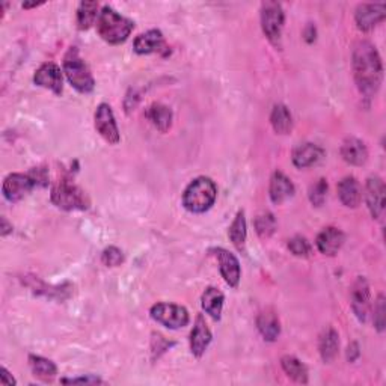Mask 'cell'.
<instances>
[{
  "instance_id": "cell-14",
  "label": "cell",
  "mask_w": 386,
  "mask_h": 386,
  "mask_svg": "<svg viewBox=\"0 0 386 386\" xmlns=\"http://www.w3.org/2000/svg\"><path fill=\"white\" fill-rule=\"evenodd\" d=\"M365 200L373 219L380 218L385 210V183L380 177L373 175L367 180Z\"/></svg>"
},
{
  "instance_id": "cell-29",
  "label": "cell",
  "mask_w": 386,
  "mask_h": 386,
  "mask_svg": "<svg viewBox=\"0 0 386 386\" xmlns=\"http://www.w3.org/2000/svg\"><path fill=\"white\" fill-rule=\"evenodd\" d=\"M98 3L97 2H80L77 8V26L80 30H88L98 20Z\"/></svg>"
},
{
  "instance_id": "cell-21",
  "label": "cell",
  "mask_w": 386,
  "mask_h": 386,
  "mask_svg": "<svg viewBox=\"0 0 386 386\" xmlns=\"http://www.w3.org/2000/svg\"><path fill=\"white\" fill-rule=\"evenodd\" d=\"M165 47V38H163L162 32L157 29H151L141 34L136 39L133 48L137 55H150L163 50Z\"/></svg>"
},
{
  "instance_id": "cell-12",
  "label": "cell",
  "mask_w": 386,
  "mask_h": 386,
  "mask_svg": "<svg viewBox=\"0 0 386 386\" xmlns=\"http://www.w3.org/2000/svg\"><path fill=\"white\" fill-rule=\"evenodd\" d=\"M215 255L219 261V267H220V273L222 278L225 279V282L235 289L237 285L240 282V276H242V270H240V262L237 260V257L234 253H231L229 251L224 249V248H216L213 249Z\"/></svg>"
},
{
  "instance_id": "cell-42",
  "label": "cell",
  "mask_w": 386,
  "mask_h": 386,
  "mask_svg": "<svg viewBox=\"0 0 386 386\" xmlns=\"http://www.w3.org/2000/svg\"><path fill=\"white\" fill-rule=\"evenodd\" d=\"M39 5H43V3H23V8H26V10H29V8H37Z\"/></svg>"
},
{
  "instance_id": "cell-17",
  "label": "cell",
  "mask_w": 386,
  "mask_h": 386,
  "mask_svg": "<svg viewBox=\"0 0 386 386\" xmlns=\"http://www.w3.org/2000/svg\"><path fill=\"white\" fill-rule=\"evenodd\" d=\"M269 193H270V200H272L273 204L281 205L285 201L293 198L294 184L291 183V180L284 174V172L276 171L272 175V180H270Z\"/></svg>"
},
{
  "instance_id": "cell-1",
  "label": "cell",
  "mask_w": 386,
  "mask_h": 386,
  "mask_svg": "<svg viewBox=\"0 0 386 386\" xmlns=\"http://www.w3.org/2000/svg\"><path fill=\"white\" fill-rule=\"evenodd\" d=\"M353 76L359 93L365 98H373L380 89L383 65L376 47L368 41H359L351 55Z\"/></svg>"
},
{
  "instance_id": "cell-33",
  "label": "cell",
  "mask_w": 386,
  "mask_h": 386,
  "mask_svg": "<svg viewBox=\"0 0 386 386\" xmlns=\"http://www.w3.org/2000/svg\"><path fill=\"white\" fill-rule=\"evenodd\" d=\"M289 249L293 255L300 258H308L311 255V244L302 235H296L289 240Z\"/></svg>"
},
{
  "instance_id": "cell-13",
  "label": "cell",
  "mask_w": 386,
  "mask_h": 386,
  "mask_svg": "<svg viewBox=\"0 0 386 386\" xmlns=\"http://www.w3.org/2000/svg\"><path fill=\"white\" fill-rule=\"evenodd\" d=\"M34 81H35V85H38L41 88L50 89V91L56 95L62 94V89H64L62 73H61V68L57 67L55 62H46L41 65L35 73Z\"/></svg>"
},
{
  "instance_id": "cell-10",
  "label": "cell",
  "mask_w": 386,
  "mask_h": 386,
  "mask_svg": "<svg viewBox=\"0 0 386 386\" xmlns=\"http://www.w3.org/2000/svg\"><path fill=\"white\" fill-rule=\"evenodd\" d=\"M34 187L37 186L29 174H10L3 180L2 192L10 202H19L29 195Z\"/></svg>"
},
{
  "instance_id": "cell-26",
  "label": "cell",
  "mask_w": 386,
  "mask_h": 386,
  "mask_svg": "<svg viewBox=\"0 0 386 386\" xmlns=\"http://www.w3.org/2000/svg\"><path fill=\"white\" fill-rule=\"evenodd\" d=\"M270 122H272L273 130L279 135H289L293 130L291 113L284 104L273 106L272 115H270Z\"/></svg>"
},
{
  "instance_id": "cell-11",
  "label": "cell",
  "mask_w": 386,
  "mask_h": 386,
  "mask_svg": "<svg viewBox=\"0 0 386 386\" xmlns=\"http://www.w3.org/2000/svg\"><path fill=\"white\" fill-rule=\"evenodd\" d=\"M385 3H360L356 8L355 21L359 30L369 32L385 20Z\"/></svg>"
},
{
  "instance_id": "cell-15",
  "label": "cell",
  "mask_w": 386,
  "mask_h": 386,
  "mask_svg": "<svg viewBox=\"0 0 386 386\" xmlns=\"http://www.w3.org/2000/svg\"><path fill=\"white\" fill-rule=\"evenodd\" d=\"M344 240H346V235H344L341 229L335 226H327L317 235L316 244L317 249L322 252L323 255L334 257L342 248Z\"/></svg>"
},
{
  "instance_id": "cell-18",
  "label": "cell",
  "mask_w": 386,
  "mask_h": 386,
  "mask_svg": "<svg viewBox=\"0 0 386 386\" xmlns=\"http://www.w3.org/2000/svg\"><path fill=\"white\" fill-rule=\"evenodd\" d=\"M341 157L353 166H363L368 160L365 144L358 137H347L341 145Z\"/></svg>"
},
{
  "instance_id": "cell-2",
  "label": "cell",
  "mask_w": 386,
  "mask_h": 386,
  "mask_svg": "<svg viewBox=\"0 0 386 386\" xmlns=\"http://www.w3.org/2000/svg\"><path fill=\"white\" fill-rule=\"evenodd\" d=\"M135 23L113 10L112 6H103L97 20V30L109 44H121L130 37Z\"/></svg>"
},
{
  "instance_id": "cell-8",
  "label": "cell",
  "mask_w": 386,
  "mask_h": 386,
  "mask_svg": "<svg viewBox=\"0 0 386 386\" xmlns=\"http://www.w3.org/2000/svg\"><path fill=\"white\" fill-rule=\"evenodd\" d=\"M350 300L353 313H355L359 322L365 323L369 316V309H371V294H369V285L364 276H359L355 284L351 285Z\"/></svg>"
},
{
  "instance_id": "cell-6",
  "label": "cell",
  "mask_w": 386,
  "mask_h": 386,
  "mask_svg": "<svg viewBox=\"0 0 386 386\" xmlns=\"http://www.w3.org/2000/svg\"><path fill=\"white\" fill-rule=\"evenodd\" d=\"M285 14L281 3L264 2L261 5V28L267 39L273 46H281V35L284 28Z\"/></svg>"
},
{
  "instance_id": "cell-34",
  "label": "cell",
  "mask_w": 386,
  "mask_h": 386,
  "mask_svg": "<svg viewBox=\"0 0 386 386\" xmlns=\"http://www.w3.org/2000/svg\"><path fill=\"white\" fill-rule=\"evenodd\" d=\"M102 261L103 264L108 267H118L121 266V262L124 261V253H122V251L118 249L117 246H109V248L103 251Z\"/></svg>"
},
{
  "instance_id": "cell-27",
  "label": "cell",
  "mask_w": 386,
  "mask_h": 386,
  "mask_svg": "<svg viewBox=\"0 0 386 386\" xmlns=\"http://www.w3.org/2000/svg\"><path fill=\"white\" fill-rule=\"evenodd\" d=\"M29 365L32 373H34L37 377L43 380H52L57 374V367L53 363V360L43 358V356H37V355H30L29 356Z\"/></svg>"
},
{
  "instance_id": "cell-19",
  "label": "cell",
  "mask_w": 386,
  "mask_h": 386,
  "mask_svg": "<svg viewBox=\"0 0 386 386\" xmlns=\"http://www.w3.org/2000/svg\"><path fill=\"white\" fill-rule=\"evenodd\" d=\"M325 151L316 144H300L296 150L293 151V163L296 168L305 169L316 165V163L323 157Z\"/></svg>"
},
{
  "instance_id": "cell-24",
  "label": "cell",
  "mask_w": 386,
  "mask_h": 386,
  "mask_svg": "<svg viewBox=\"0 0 386 386\" xmlns=\"http://www.w3.org/2000/svg\"><path fill=\"white\" fill-rule=\"evenodd\" d=\"M224 302H225L224 293L215 289V287H209V289L202 293V298H201L202 309L213 320H220L222 309H224Z\"/></svg>"
},
{
  "instance_id": "cell-36",
  "label": "cell",
  "mask_w": 386,
  "mask_h": 386,
  "mask_svg": "<svg viewBox=\"0 0 386 386\" xmlns=\"http://www.w3.org/2000/svg\"><path fill=\"white\" fill-rule=\"evenodd\" d=\"M29 175L34 180L35 186H41L44 187L48 184V174H47V169L44 168H35L29 172Z\"/></svg>"
},
{
  "instance_id": "cell-9",
  "label": "cell",
  "mask_w": 386,
  "mask_h": 386,
  "mask_svg": "<svg viewBox=\"0 0 386 386\" xmlns=\"http://www.w3.org/2000/svg\"><path fill=\"white\" fill-rule=\"evenodd\" d=\"M95 128L106 142L117 145L121 141L119 130L115 121L112 108L108 103H102L95 112Z\"/></svg>"
},
{
  "instance_id": "cell-28",
  "label": "cell",
  "mask_w": 386,
  "mask_h": 386,
  "mask_svg": "<svg viewBox=\"0 0 386 386\" xmlns=\"http://www.w3.org/2000/svg\"><path fill=\"white\" fill-rule=\"evenodd\" d=\"M281 365L285 374L293 379L294 382L305 385L308 383V368L303 365L298 358L287 355L281 359Z\"/></svg>"
},
{
  "instance_id": "cell-38",
  "label": "cell",
  "mask_w": 386,
  "mask_h": 386,
  "mask_svg": "<svg viewBox=\"0 0 386 386\" xmlns=\"http://www.w3.org/2000/svg\"><path fill=\"white\" fill-rule=\"evenodd\" d=\"M360 351H359V346L358 342H351L350 346L347 347V359L349 363H355V360L359 358Z\"/></svg>"
},
{
  "instance_id": "cell-5",
  "label": "cell",
  "mask_w": 386,
  "mask_h": 386,
  "mask_svg": "<svg viewBox=\"0 0 386 386\" xmlns=\"http://www.w3.org/2000/svg\"><path fill=\"white\" fill-rule=\"evenodd\" d=\"M52 202L57 209L67 211L86 210L89 207L86 193L67 178H61L52 187Z\"/></svg>"
},
{
  "instance_id": "cell-30",
  "label": "cell",
  "mask_w": 386,
  "mask_h": 386,
  "mask_svg": "<svg viewBox=\"0 0 386 386\" xmlns=\"http://www.w3.org/2000/svg\"><path fill=\"white\" fill-rule=\"evenodd\" d=\"M228 235H229V239H231L233 244L235 246L237 249L242 251L244 248V242H246V235H248V229H246V218H244L243 210L235 215L231 226H229Z\"/></svg>"
},
{
  "instance_id": "cell-41",
  "label": "cell",
  "mask_w": 386,
  "mask_h": 386,
  "mask_svg": "<svg viewBox=\"0 0 386 386\" xmlns=\"http://www.w3.org/2000/svg\"><path fill=\"white\" fill-rule=\"evenodd\" d=\"M305 35H307V41H308V43H313V41L316 39V28L313 26V24H311V26L307 28Z\"/></svg>"
},
{
  "instance_id": "cell-35",
  "label": "cell",
  "mask_w": 386,
  "mask_h": 386,
  "mask_svg": "<svg viewBox=\"0 0 386 386\" xmlns=\"http://www.w3.org/2000/svg\"><path fill=\"white\" fill-rule=\"evenodd\" d=\"M385 296L379 294L374 305V326L379 332L385 331Z\"/></svg>"
},
{
  "instance_id": "cell-16",
  "label": "cell",
  "mask_w": 386,
  "mask_h": 386,
  "mask_svg": "<svg viewBox=\"0 0 386 386\" xmlns=\"http://www.w3.org/2000/svg\"><path fill=\"white\" fill-rule=\"evenodd\" d=\"M211 331L205 323V318L200 314L196 316L195 326L191 334V350L195 358H202V355L207 351L211 342Z\"/></svg>"
},
{
  "instance_id": "cell-22",
  "label": "cell",
  "mask_w": 386,
  "mask_h": 386,
  "mask_svg": "<svg viewBox=\"0 0 386 386\" xmlns=\"http://www.w3.org/2000/svg\"><path fill=\"white\" fill-rule=\"evenodd\" d=\"M318 350L320 356L325 360V364H331L338 356L340 350V335L334 327H327L323 331L322 336H320L318 342Z\"/></svg>"
},
{
  "instance_id": "cell-31",
  "label": "cell",
  "mask_w": 386,
  "mask_h": 386,
  "mask_svg": "<svg viewBox=\"0 0 386 386\" xmlns=\"http://www.w3.org/2000/svg\"><path fill=\"white\" fill-rule=\"evenodd\" d=\"M255 231L261 237V239H269L272 237L276 231V219L272 213H261L255 219Z\"/></svg>"
},
{
  "instance_id": "cell-23",
  "label": "cell",
  "mask_w": 386,
  "mask_h": 386,
  "mask_svg": "<svg viewBox=\"0 0 386 386\" xmlns=\"http://www.w3.org/2000/svg\"><path fill=\"white\" fill-rule=\"evenodd\" d=\"M257 327L262 338L266 341L273 342L278 340L279 334H281V325H279V318L272 309H266L258 316L257 318Z\"/></svg>"
},
{
  "instance_id": "cell-4",
  "label": "cell",
  "mask_w": 386,
  "mask_h": 386,
  "mask_svg": "<svg viewBox=\"0 0 386 386\" xmlns=\"http://www.w3.org/2000/svg\"><path fill=\"white\" fill-rule=\"evenodd\" d=\"M64 73L71 86L80 94H89L94 91L95 80L76 47H71L64 57Z\"/></svg>"
},
{
  "instance_id": "cell-32",
  "label": "cell",
  "mask_w": 386,
  "mask_h": 386,
  "mask_svg": "<svg viewBox=\"0 0 386 386\" xmlns=\"http://www.w3.org/2000/svg\"><path fill=\"white\" fill-rule=\"evenodd\" d=\"M326 195H327V182L325 178H320L309 189V201L311 204L316 205V207H322L325 204Z\"/></svg>"
},
{
  "instance_id": "cell-3",
  "label": "cell",
  "mask_w": 386,
  "mask_h": 386,
  "mask_svg": "<svg viewBox=\"0 0 386 386\" xmlns=\"http://www.w3.org/2000/svg\"><path fill=\"white\" fill-rule=\"evenodd\" d=\"M216 196L218 187L215 182L207 177H198L186 187L183 205L191 213H205L213 207Z\"/></svg>"
},
{
  "instance_id": "cell-25",
  "label": "cell",
  "mask_w": 386,
  "mask_h": 386,
  "mask_svg": "<svg viewBox=\"0 0 386 386\" xmlns=\"http://www.w3.org/2000/svg\"><path fill=\"white\" fill-rule=\"evenodd\" d=\"M146 118L162 133H166L172 126V110L165 104L154 103L153 106H150L146 110Z\"/></svg>"
},
{
  "instance_id": "cell-20",
  "label": "cell",
  "mask_w": 386,
  "mask_h": 386,
  "mask_svg": "<svg viewBox=\"0 0 386 386\" xmlns=\"http://www.w3.org/2000/svg\"><path fill=\"white\" fill-rule=\"evenodd\" d=\"M338 196L342 205L349 209H356L363 201V189L355 177L342 178L338 184Z\"/></svg>"
},
{
  "instance_id": "cell-7",
  "label": "cell",
  "mask_w": 386,
  "mask_h": 386,
  "mask_svg": "<svg viewBox=\"0 0 386 386\" xmlns=\"http://www.w3.org/2000/svg\"><path fill=\"white\" fill-rule=\"evenodd\" d=\"M151 318L154 322L163 325L168 329H180V327L187 326L189 313L184 307L175 305V303H155V305L150 311Z\"/></svg>"
},
{
  "instance_id": "cell-37",
  "label": "cell",
  "mask_w": 386,
  "mask_h": 386,
  "mask_svg": "<svg viewBox=\"0 0 386 386\" xmlns=\"http://www.w3.org/2000/svg\"><path fill=\"white\" fill-rule=\"evenodd\" d=\"M62 383H70V385H76V383H102V379H98L95 376H86V377H77V379H62Z\"/></svg>"
},
{
  "instance_id": "cell-40",
  "label": "cell",
  "mask_w": 386,
  "mask_h": 386,
  "mask_svg": "<svg viewBox=\"0 0 386 386\" xmlns=\"http://www.w3.org/2000/svg\"><path fill=\"white\" fill-rule=\"evenodd\" d=\"M10 233H12V225L8 224L6 218H2V231H0V234H2V237H6Z\"/></svg>"
},
{
  "instance_id": "cell-39",
  "label": "cell",
  "mask_w": 386,
  "mask_h": 386,
  "mask_svg": "<svg viewBox=\"0 0 386 386\" xmlns=\"http://www.w3.org/2000/svg\"><path fill=\"white\" fill-rule=\"evenodd\" d=\"M0 379H2V385L5 386H12L15 385V380H14V377L10 376V371L3 367L2 368V374H0Z\"/></svg>"
}]
</instances>
